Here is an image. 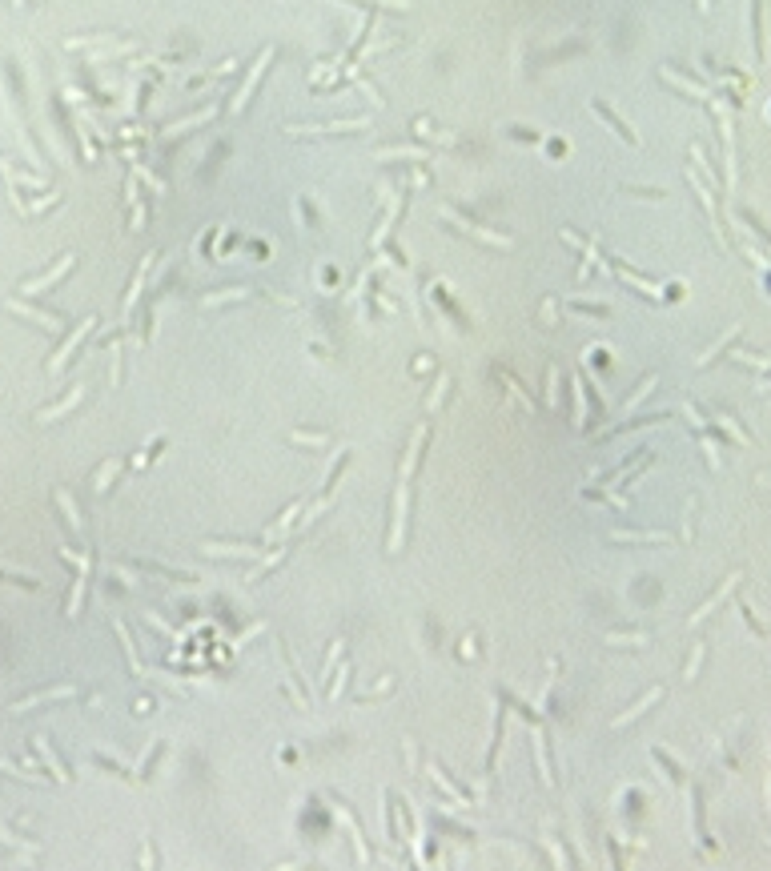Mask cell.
Listing matches in <instances>:
<instances>
[{
    "label": "cell",
    "instance_id": "cell-46",
    "mask_svg": "<svg viewBox=\"0 0 771 871\" xmlns=\"http://www.w3.org/2000/svg\"><path fill=\"white\" fill-rule=\"evenodd\" d=\"M0 771H4V775H17V779H24V783H41V779H45V775H28V771H21V767H12L8 759H0Z\"/></svg>",
    "mask_w": 771,
    "mask_h": 871
},
{
    "label": "cell",
    "instance_id": "cell-61",
    "mask_svg": "<svg viewBox=\"0 0 771 871\" xmlns=\"http://www.w3.org/2000/svg\"><path fill=\"white\" fill-rule=\"evenodd\" d=\"M141 863H145V868H153V843H149V839H145V851H141Z\"/></svg>",
    "mask_w": 771,
    "mask_h": 871
},
{
    "label": "cell",
    "instance_id": "cell-20",
    "mask_svg": "<svg viewBox=\"0 0 771 871\" xmlns=\"http://www.w3.org/2000/svg\"><path fill=\"white\" fill-rule=\"evenodd\" d=\"M342 823L350 827V835H353V848H358V859H362V863H374V855H370V848H366V839H362V827L353 823V815H350V811H346V807H342Z\"/></svg>",
    "mask_w": 771,
    "mask_h": 871
},
{
    "label": "cell",
    "instance_id": "cell-52",
    "mask_svg": "<svg viewBox=\"0 0 771 871\" xmlns=\"http://www.w3.org/2000/svg\"><path fill=\"white\" fill-rule=\"evenodd\" d=\"M703 454H707V462H711V470H719L723 462H719V446L711 442V438H703Z\"/></svg>",
    "mask_w": 771,
    "mask_h": 871
},
{
    "label": "cell",
    "instance_id": "cell-37",
    "mask_svg": "<svg viewBox=\"0 0 771 871\" xmlns=\"http://www.w3.org/2000/svg\"><path fill=\"white\" fill-rule=\"evenodd\" d=\"M446 390H450V374H442L438 381H434V390H430V398H426V410H438L446 398Z\"/></svg>",
    "mask_w": 771,
    "mask_h": 871
},
{
    "label": "cell",
    "instance_id": "cell-40",
    "mask_svg": "<svg viewBox=\"0 0 771 871\" xmlns=\"http://www.w3.org/2000/svg\"><path fill=\"white\" fill-rule=\"evenodd\" d=\"M719 426H723V430L731 434V438H735V442H751V438H748V430H743V426H735V418L719 414Z\"/></svg>",
    "mask_w": 771,
    "mask_h": 871
},
{
    "label": "cell",
    "instance_id": "cell-3",
    "mask_svg": "<svg viewBox=\"0 0 771 871\" xmlns=\"http://www.w3.org/2000/svg\"><path fill=\"white\" fill-rule=\"evenodd\" d=\"M201 550L213 554V558H261L257 542H205Z\"/></svg>",
    "mask_w": 771,
    "mask_h": 871
},
{
    "label": "cell",
    "instance_id": "cell-43",
    "mask_svg": "<svg viewBox=\"0 0 771 871\" xmlns=\"http://www.w3.org/2000/svg\"><path fill=\"white\" fill-rule=\"evenodd\" d=\"M735 333H739V326H731V330H727V333H723V337H719V342H715V346H711V350L703 353V357H699V366H707V361H711V357H715V353L723 350V346H727V342H731V337H735Z\"/></svg>",
    "mask_w": 771,
    "mask_h": 871
},
{
    "label": "cell",
    "instance_id": "cell-51",
    "mask_svg": "<svg viewBox=\"0 0 771 871\" xmlns=\"http://www.w3.org/2000/svg\"><path fill=\"white\" fill-rule=\"evenodd\" d=\"M735 361H748V366H755L759 374H768V357H759V353H735Z\"/></svg>",
    "mask_w": 771,
    "mask_h": 871
},
{
    "label": "cell",
    "instance_id": "cell-41",
    "mask_svg": "<svg viewBox=\"0 0 771 871\" xmlns=\"http://www.w3.org/2000/svg\"><path fill=\"white\" fill-rule=\"evenodd\" d=\"M755 32H759V36H755L759 56H768V41H763V4H759V0H755Z\"/></svg>",
    "mask_w": 771,
    "mask_h": 871
},
{
    "label": "cell",
    "instance_id": "cell-38",
    "mask_svg": "<svg viewBox=\"0 0 771 871\" xmlns=\"http://www.w3.org/2000/svg\"><path fill=\"white\" fill-rule=\"evenodd\" d=\"M161 442H165V434H153V438L145 442V450H141L137 458H133V466H149V462H153V454H157V446H161Z\"/></svg>",
    "mask_w": 771,
    "mask_h": 871
},
{
    "label": "cell",
    "instance_id": "cell-56",
    "mask_svg": "<svg viewBox=\"0 0 771 871\" xmlns=\"http://www.w3.org/2000/svg\"><path fill=\"white\" fill-rule=\"evenodd\" d=\"M353 81H358V89H362V93L370 96V105H374V109H378V105H382V93H378V89H374V85H370V81H362V76H353Z\"/></svg>",
    "mask_w": 771,
    "mask_h": 871
},
{
    "label": "cell",
    "instance_id": "cell-22",
    "mask_svg": "<svg viewBox=\"0 0 771 871\" xmlns=\"http://www.w3.org/2000/svg\"><path fill=\"white\" fill-rule=\"evenodd\" d=\"M302 502H294V506H285V510H281V518L274 522V526H269V530H265V538H278V534H285V530H289V522L294 518H302Z\"/></svg>",
    "mask_w": 771,
    "mask_h": 871
},
{
    "label": "cell",
    "instance_id": "cell-25",
    "mask_svg": "<svg viewBox=\"0 0 771 871\" xmlns=\"http://www.w3.org/2000/svg\"><path fill=\"white\" fill-rule=\"evenodd\" d=\"M535 759H538V775H542V783L555 787V775H551V767H546V739H542L538 727H535Z\"/></svg>",
    "mask_w": 771,
    "mask_h": 871
},
{
    "label": "cell",
    "instance_id": "cell-49",
    "mask_svg": "<svg viewBox=\"0 0 771 871\" xmlns=\"http://www.w3.org/2000/svg\"><path fill=\"white\" fill-rule=\"evenodd\" d=\"M109 357H113V386H121V370H125V353H121V346H113Z\"/></svg>",
    "mask_w": 771,
    "mask_h": 871
},
{
    "label": "cell",
    "instance_id": "cell-64",
    "mask_svg": "<svg viewBox=\"0 0 771 871\" xmlns=\"http://www.w3.org/2000/svg\"><path fill=\"white\" fill-rule=\"evenodd\" d=\"M12 4H21V0H12Z\"/></svg>",
    "mask_w": 771,
    "mask_h": 871
},
{
    "label": "cell",
    "instance_id": "cell-8",
    "mask_svg": "<svg viewBox=\"0 0 771 871\" xmlns=\"http://www.w3.org/2000/svg\"><path fill=\"white\" fill-rule=\"evenodd\" d=\"M366 117H350V120H333V125H289L294 137H309V133H342V129H366Z\"/></svg>",
    "mask_w": 771,
    "mask_h": 871
},
{
    "label": "cell",
    "instance_id": "cell-42",
    "mask_svg": "<svg viewBox=\"0 0 771 871\" xmlns=\"http://www.w3.org/2000/svg\"><path fill=\"white\" fill-rule=\"evenodd\" d=\"M651 755H655V763H663V767H667V771H671L675 779H683V763H675L671 755H667V751H659V747H655Z\"/></svg>",
    "mask_w": 771,
    "mask_h": 871
},
{
    "label": "cell",
    "instance_id": "cell-10",
    "mask_svg": "<svg viewBox=\"0 0 771 871\" xmlns=\"http://www.w3.org/2000/svg\"><path fill=\"white\" fill-rule=\"evenodd\" d=\"M659 699H663V686H651V691H647L643 699H635V703L627 706V711H623L619 719H615V727H627L631 719H639V715H647V706H655V703H659Z\"/></svg>",
    "mask_w": 771,
    "mask_h": 871
},
{
    "label": "cell",
    "instance_id": "cell-26",
    "mask_svg": "<svg viewBox=\"0 0 771 871\" xmlns=\"http://www.w3.org/2000/svg\"><path fill=\"white\" fill-rule=\"evenodd\" d=\"M56 506H61V510H65V514H69V522H72V530H76V534H85V518H81V514H76V502H72V498H69V490H56Z\"/></svg>",
    "mask_w": 771,
    "mask_h": 871
},
{
    "label": "cell",
    "instance_id": "cell-19",
    "mask_svg": "<svg viewBox=\"0 0 771 871\" xmlns=\"http://www.w3.org/2000/svg\"><path fill=\"white\" fill-rule=\"evenodd\" d=\"M12 309H17V313H24V317H32V322H41V326H45V330H65V322H61V317H56V313H45V309H32V306H21V302H12Z\"/></svg>",
    "mask_w": 771,
    "mask_h": 871
},
{
    "label": "cell",
    "instance_id": "cell-55",
    "mask_svg": "<svg viewBox=\"0 0 771 871\" xmlns=\"http://www.w3.org/2000/svg\"><path fill=\"white\" fill-rule=\"evenodd\" d=\"M683 414H687V422L695 426V430H707V418H703V414H699V410H695V406H691V401L683 406Z\"/></svg>",
    "mask_w": 771,
    "mask_h": 871
},
{
    "label": "cell",
    "instance_id": "cell-27",
    "mask_svg": "<svg viewBox=\"0 0 771 871\" xmlns=\"http://www.w3.org/2000/svg\"><path fill=\"white\" fill-rule=\"evenodd\" d=\"M121 466H125V458H109V462H105V470L96 474V494H105V490L113 486V478L121 474Z\"/></svg>",
    "mask_w": 771,
    "mask_h": 871
},
{
    "label": "cell",
    "instance_id": "cell-18",
    "mask_svg": "<svg viewBox=\"0 0 771 871\" xmlns=\"http://www.w3.org/2000/svg\"><path fill=\"white\" fill-rule=\"evenodd\" d=\"M610 542H659V546H671V534H663V530H647V534H643V530H610Z\"/></svg>",
    "mask_w": 771,
    "mask_h": 871
},
{
    "label": "cell",
    "instance_id": "cell-54",
    "mask_svg": "<svg viewBox=\"0 0 771 871\" xmlns=\"http://www.w3.org/2000/svg\"><path fill=\"white\" fill-rule=\"evenodd\" d=\"M546 386H551V390H546V394H551V406H559V370H555V366L546 370Z\"/></svg>",
    "mask_w": 771,
    "mask_h": 871
},
{
    "label": "cell",
    "instance_id": "cell-39",
    "mask_svg": "<svg viewBox=\"0 0 771 871\" xmlns=\"http://www.w3.org/2000/svg\"><path fill=\"white\" fill-rule=\"evenodd\" d=\"M655 386H659V374H651L647 381H643V386H639V390H635V394H631V401H627V410H635V406H639V401L647 398V394H655Z\"/></svg>",
    "mask_w": 771,
    "mask_h": 871
},
{
    "label": "cell",
    "instance_id": "cell-21",
    "mask_svg": "<svg viewBox=\"0 0 771 871\" xmlns=\"http://www.w3.org/2000/svg\"><path fill=\"white\" fill-rule=\"evenodd\" d=\"M430 779H434V783H438V787H442L446 795H450V799H454V807H462V811H466V807H474V803L466 799V795H462V791H458V787H454V783H450V779L442 775V771H438V767H430Z\"/></svg>",
    "mask_w": 771,
    "mask_h": 871
},
{
    "label": "cell",
    "instance_id": "cell-15",
    "mask_svg": "<svg viewBox=\"0 0 771 871\" xmlns=\"http://www.w3.org/2000/svg\"><path fill=\"white\" fill-rule=\"evenodd\" d=\"M32 751H41V755H45L48 775H52V779H61V783H69V771L61 767V759H56V751L48 747V739H45V735H37V739H32Z\"/></svg>",
    "mask_w": 771,
    "mask_h": 871
},
{
    "label": "cell",
    "instance_id": "cell-24",
    "mask_svg": "<svg viewBox=\"0 0 771 871\" xmlns=\"http://www.w3.org/2000/svg\"><path fill=\"white\" fill-rule=\"evenodd\" d=\"M93 767H101V771H109V775H117V779H125V783H133V771H129V767H121L117 759H113V755H93Z\"/></svg>",
    "mask_w": 771,
    "mask_h": 871
},
{
    "label": "cell",
    "instance_id": "cell-48",
    "mask_svg": "<svg viewBox=\"0 0 771 871\" xmlns=\"http://www.w3.org/2000/svg\"><path fill=\"white\" fill-rule=\"evenodd\" d=\"M289 442H298V446H326V434H289Z\"/></svg>",
    "mask_w": 771,
    "mask_h": 871
},
{
    "label": "cell",
    "instance_id": "cell-11",
    "mask_svg": "<svg viewBox=\"0 0 771 871\" xmlns=\"http://www.w3.org/2000/svg\"><path fill=\"white\" fill-rule=\"evenodd\" d=\"M113 631H117V638H121V647H125V659H129V671H133V675H137V679H149V675H145V667H141V659H137V647H133V635H129V627H125V622H113Z\"/></svg>",
    "mask_w": 771,
    "mask_h": 871
},
{
    "label": "cell",
    "instance_id": "cell-7",
    "mask_svg": "<svg viewBox=\"0 0 771 871\" xmlns=\"http://www.w3.org/2000/svg\"><path fill=\"white\" fill-rule=\"evenodd\" d=\"M76 583H72V598H69V618H76L81 614V607H85V590H89V570H93V558L89 554H81V563H76Z\"/></svg>",
    "mask_w": 771,
    "mask_h": 871
},
{
    "label": "cell",
    "instance_id": "cell-59",
    "mask_svg": "<svg viewBox=\"0 0 771 871\" xmlns=\"http://www.w3.org/2000/svg\"><path fill=\"white\" fill-rule=\"evenodd\" d=\"M575 309H583V313H595V317H610L607 306H590V302H575Z\"/></svg>",
    "mask_w": 771,
    "mask_h": 871
},
{
    "label": "cell",
    "instance_id": "cell-29",
    "mask_svg": "<svg viewBox=\"0 0 771 871\" xmlns=\"http://www.w3.org/2000/svg\"><path fill=\"white\" fill-rule=\"evenodd\" d=\"M342 647H346V642L338 638V642H333V647H329V651H326V662H322V675H318V686H322V691H326V679H329V675H333V667H338V659H342Z\"/></svg>",
    "mask_w": 771,
    "mask_h": 871
},
{
    "label": "cell",
    "instance_id": "cell-16",
    "mask_svg": "<svg viewBox=\"0 0 771 871\" xmlns=\"http://www.w3.org/2000/svg\"><path fill=\"white\" fill-rule=\"evenodd\" d=\"M595 113H599V117L607 120V125H610V129H615V133H619V137H623V141H627V145H639V137H635V129H631V125H627V120H623V117H619V113H610V109H607V105H603V101H595Z\"/></svg>",
    "mask_w": 771,
    "mask_h": 871
},
{
    "label": "cell",
    "instance_id": "cell-60",
    "mask_svg": "<svg viewBox=\"0 0 771 871\" xmlns=\"http://www.w3.org/2000/svg\"><path fill=\"white\" fill-rule=\"evenodd\" d=\"M145 622H149V627H157V631H165V635H173V627H169V622H161V618H157L153 611L145 614Z\"/></svg>",
    "mask_w": 771,
    "mask_h": 871
},
{
    "label": "cell",
    "instance_id": "cell-47",
    "mask_svg": "<svg viewBox=\"0 0 771 871\" xmlns=\"http://www.w3.org/2000/svg\"><path fill=\"white\" fill-rule=\"evenodd\" d=\"M691 161H695V165L703 169V173H707V177H711V185H715V181H719V177H715V169L707 165V153H703L699 145H695V149H691Z\"/></svg>",
    "mask_w": 771,
    "mask_h": 871
},
{
    "label": "cell",
    "instance_id": "cell-12",
    "mask_svg": "<svg viewBox=\"0 0 771 871\" xmlns=\"http://www.w3.org/2000/svg\"><path fill=\"white\" fill-rule=\"evenodd\" d=\"M153 261H157V253H145V258H141L137 277H133L129 293H125V313H133V306H137V297H141V289H145V277H149V265H153Z\"/></svg>",
    "mask_w": 771,
    "mask_h": 871
},
{
    "label": "cell",
    "instance_id": "cell-53",
    "mask_svg": "<svg viewBox=\"0 0 771 871\" xmlns=\"http://www.w3.org/2000/svg\"><path fill=\"white\" fill-rule=\"evenodd\" d=\"M0 839H4V843H12V848H28V851H37V843H28V839H21V835H12L8 827H0Z\"/></svg>",
    "mask_w": 771,
    "mask_h": 871
},
{
    "label": "cell",
    "instance_id": "cell-31",
    "mask_svg": "<svg viewBox=\"0 0 771 871\" xmlns=\"http://www.w3.org/2000/svg\"><path fill=\"white\" fill-rule=\"evenodd\" d=\"M285 554H289V546H274V550H269V554H265V558H261V566H257L254 574H249V583H257V578H261V574H265V570H274V566L281 563V558H285Z\"/></svg>",
    "mask_w": 771,
    "mask_h": 871
},
{
    "label": "cell",
    "instance_id": "cell-63",
    "mask_svg": "<svg viewBox=\"0 0 771 871\" xmlns=\"http://www.w3.org/2000/svg\"><path fill=\"white\" fill-rule=\"evenodd\" d=\"M699 12H711V0H699Z\"/></svg>",
    "mask_w": 771,
    "mask_h": 871
},
{
    "label": "cell",
    "instance_id": "cell-14",
    "mask_svg": "<svg viewBox=\"0 0 771 871\" xmlns=\"http://www.w3.org/2000/svg\"><path fill=\"white\" fill-rule=\"evenodd\" d=\"M72 686H56V691H45V695H28V699H21V703H12V715H24V711H32L37 703H61V699H69Z\"/></svg>",
    "mask_w": 771,
    "mask_h": 871
},
{
    "label": "cell",
    "instance_id": "cell-34",
    "mask_svg": "<svg viewBox=\"0 0 771 871\" xmlns=\"http://www.w3.org/2000/svg\"><path fill=\"white\" fill-rule=\"evenodd\" d=\"M249 297V289L245 285H237V289H217V293H209L205 297V306H221V302H245Z\"/></svg>",
    "mask_w": 771,
    "mask_h": 871
},
{
    "label": "cell",
    "instance_id": "cell-44",
    "mask_svg": "<svg viewBox=\"0 0 771 871\" xmlns=\"http://www.w3.org/2000/svg\"><path fill=\"white\" fill-rule=\"evenodd\" d=\"M607 642L610 647H639V642H647V635H615V631H610Z\"/></svg>",
    "mask_w": 771,
    "mask_h": 871
},
{
    "label": "cell",
    "instance_id": "cell-30",
    "mask_svg": "<svg viewBox=\"0 0 771 871\" xmlns=\"http://www.w3.org/2000/svg\"><path fill=\"white\" fill-rule=\"evenodd\" d=\"M498 377H502V381H506V386H511V394L518 401H522V406H526V410H538V401L531 398V394H526V386H522V381H518V377H511L506 374V370H498Z\"/></svg>",
    "mask_w": 771,
    "mask_h": 871
},
{
    "label": "cell",
    "instance_id": "cell-33",
    "mask_svg": "<svg viewBox=\"0 0 771 871\" xmlns=\"http://www.w3.org/2000/svg\"><path fill=\"white\" fill-rule=\"evenodd\" d=\"M378 157L382 161H426V149H378Z\"/></svg>",
    "mask_w": 771,
    "mask_h": 871
},
{
    "label": "cell",
    "instance_id": "cell-32",
    "mask_svg": "<svg viewBox=\"0 0 771 871\" xmlns=\"http://www.w3.org/2000/svg\"><path fill=\"white\" fill-rule=\"evenodd\" d=\"M209 117H217V105H209V109H201V113H193V117H185V120H177V125H169L165 133H181V129H193V125H205Z\"/></svg>",
    "mask_w": 771,
    "mask_h": 871
},
{
    "label": "cell",
    "instance_id": "cell-45",
    "mask_svg": "<svg viewBox=\"0 0 771 871\" xmlns=\"http://www.w3.org/2000/svg\"><path fill=\"white\" fill-rule=\"evenodd\" d=\"M703 655H707V647H703V642H695V651H691V662H687V679H695V675H699Z\"/></svg>",
    "mask_w": 771,
    "mask_h": 871
},
{
    "label": "cell",
    "instance_id": "cell-23",
    "mask_svg": "<svg viewBox=\"0 0 771 871\" xmlns=\"http://www.w3.org/2000/svg\"><path fill=\"white\" fill-rule=\"evenodd\" d=\"M663 81H667V85H675V89H683V93L699 96V101H707V89H699V85H695V81H687V76H675L671 65H663Z\"/></svg>",
    "mask_w": 771,
    "mask_h": 871
},
{
    "label": "cell",
    "instance_id": "cell-62",
    "mask_svg": "<svg viewBox=\"0 0 771 871\" xmlns=\"http://www.w3.org/2000/svg\"><path fill=\"white\" fill-rule=\"evenodd\" d=\"M237 65H234V56H229V61H225V65H217V69H213V76H225V72H234Z\"/></svg>",
    "mask_w": 771,
    "mask_h": 871
},
{
    "label": "cell",
    "instance_id": "cell-17",
    "mask_svg": "<svg viewBox=\"0 0 771 871\" xmlns=\"http://www.w3.org/2000/svg\"><path fill=\"white\" fill-rule=\"evenodd\" d=\"M610 273H619V277H623V282H627V285H635V289H639L643 297H663V293H659V289H655V285L647 282V277H639V273H631V269H627L623 261H610Z\"/></svg>",
    "mask_w": 771,
    "mask_h": 871
},
{
    "label": "cell",
    "instance_id": "cell-50",
    "mask_svg": "<svg viewBox=\"0 0 771 871\" xmlns=\"http://www.w3.org/2000/svg\"><path fill=\"white\" fill-rule=\"evenodd\" d=\"M739 614H743V618H748V622H751V631H755V635H759V638L768 635V631H763V622H759V618H755V611H751L748 602H739Z\"/></svg>",
    "mask_w": 771,
    "mask_h": 871
},
{
    "label": "cell",
    "instance_id": "cell-28",
    "mask_svg": "<svg viewBox=\"0 0 771 871\" xmlns=\"http://www.w3.org/2000/svg\"><path fill=\"white\" fill-rule=\"evenodd\" d=\"M570 390H575V422H579V430L586 426V386H583V374H575V381H570Z\"/></svg>",
    "mask_w": 771,
    "mask_h": 871
},
{
    "label": "cell",
    "instance_id": "cell-6",
    "mask_svg": "<svg viewBox=\"0 0 771 871\" xmlns=\"http://www.w3.org/2000/svg\"><path fill=\"white\" fill-rule=\"evenodd\" d=\"M442 217H446V221H454L458 229H466L470 237H482V241H491V245H511V237H506V233H494V229H482V225H474V221H466L462 213H454V209H442Z\"/></svg>",
    "mask_w": 771,
    "mask_h": 871
},
{
    "label": "cell",
    "instance_id": "cell-36",
    "mask_svg": "<svg viewBox=\"0 0 771 871\" xmlns=\"http://www.w3.org/2000/svg\"><path fill=\"white\" fill-rule=\"evenodd\" d=\"M414 133H418V137H426V141H434V145H454V137H450V133H434L426 120H414Z\"/></svg>",
    "mask_w": 771,
    "mask_h": 871
},
{
    "label": "cell",
    "instance_id": "cell-9",
    "mask_svg": "<svg viewBox=\"0 0 771 871\" xmlns=\"http://www.w3.org/2000/svg\"><path fill=\"white\" fill-rule=\"evenodd\" d=\"M735 583H739V570H735V574H727V583H719V590H715V594H711V598H707V602H703L699 611L691 614V627H699L703 618H707V614L715 611V607H719V602H723L727 594H731V590H735Z\"/></svg>",
    "mask_w": 771,
    "mask_h": 871
},
{
    "label": "cell",
    "instance_id": "cell-57",
    "mask_svg": "<svg viewBox=\"0 0 771 871\" xmlns=\"http://www.w3.org/2000/svg\"><path fill=\"white\" fill-rule=\"evenodd\" d=\"M346 679H350V667H342V671H338V679L329 683V699H338V695H342V686H346Z\"/></svg>",
    "mask_w": 771,
    "mask_h": 871
},
{
    "label": "cell",
    "instance_id": "cell-13",
    "mask_svg": "<svg viewBox=\"0 0 771 871\" xmlns=\"http://www.w3.org/2000/svg\"><path fill=\"white\" fill-rule=\"evenodd\" d=\"M81 398H85V386H72V390H69V398H61L56 406L41 410V414H37V422H56V418H61V414H69V410H72V406H76Z\"/></svg>",
    "mask_w": 771,
    "mask_h": 871
},
{
    "label": "cell",
    "instance_id": "cell-35",
    "mask_svg": "<svg viewBox=\"0 0 771 871\" xmlns=\"http://www.w3.org/2000/svg\"><path fill=\"white\" fill-rule=\"evenodd\" d=\"M0 578H4V583H17V587H24V590H41V583H37L32 574H21V570H4V566H0Z\"/></svg>",
    "mask_w": 771,
    "mask_h": 871
},
{
    "label": "cell",
    "instance_id": "cell-1",
    "mask_svg": "<svg viewBox=\"0 0 771 871\" xmlns=\"http://www.w3.org/2000/svg\"><path fill=\"white\" fill-rule=\"evenodd\" d=\"M274 56H278V48H274V45H269V48H265V52H261V56H257V65H254V69H249V76H245V81H241V89H237L234 105H229V113H241V109L249 105V96H254V89H257V85H261V76H265V69L274 65Z\"/></svg>",
    "mask_w": 771,
    "mask_h": 871
},
{
    "label": "cell",
    "instance_id": "cell-58",
    "mask_svg": "<svg viewBox=\"0 0 771 871\" xmlns=\"http://www.w3.org/2000/svg\"><path fill=\"white\" fill-rule=\"evenodd\" d=\"M261 631H265V622H257V627H249L245 635H237V638H234V651H241V647H245L249 638H257V635H261Z\"/></svg>",
    "mask_w": 771,
    "mask_h": 871
},
{
    "label": "cell",
    "instance_id": "cell-5",
    "mask_svg": "<svg viewBox=\"0 0 771 871\" xmlns=\"http://www.w3.org/2000/svg\"><path fill=\"white\" fill-rule=\"evenodd\" d=\"M96 326V317H85V322H81V326H76V333H72L69 342H65V346H61V350L52 353V361H48V374H56V370H61V366H65V361H69L72 353H76V346H81V342H85V337H89V330H93Z\"/></svg>",
    "mask_w": 771,
    "mask_h": 871
},
{
    "label": "cell",
    "instance_id": "cell-2",
    "mask_svg": "<svg viewBox=\"0 0 771 871\" xmlns=\"http://www.w3.org/2000/svg\"><path fill=\"white\" fill-rule=\"evenodd\" d=\"M719 109V133H723V165H727V193H735V181H739V169H735V129H731V109L727 105H715Z\"/></svg>",
    "mask_w": 771,
    "mask_h": 871
},
{
    "label": "cell",
    "instance_id": "cell-4",
    "mask_svg": "<svg viewBox=\"0 0 771 871\" xmlns=\"http://www.w3.org/2000/svg\"><path fill=\"white\" fill-rule=\"evenodd\" d=\"M72 265H76V253H65V258L56 261V265H52L48 273H41V277H32V282H24V285H21V293H41V289H48V285H52V282H61V277L69 273Z\"/></svg>",
    "mask_w": 771,
    "mask_h": 871
}]
</instances>
